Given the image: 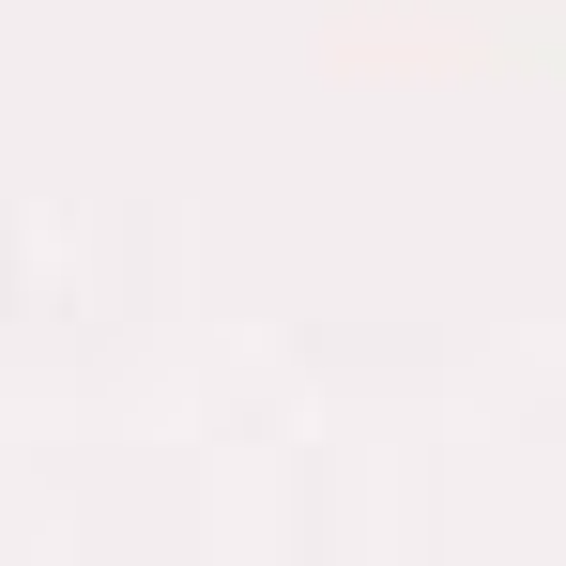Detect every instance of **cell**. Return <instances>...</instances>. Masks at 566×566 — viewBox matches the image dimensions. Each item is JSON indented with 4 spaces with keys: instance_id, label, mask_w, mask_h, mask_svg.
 <instances>
[]
</instances>
